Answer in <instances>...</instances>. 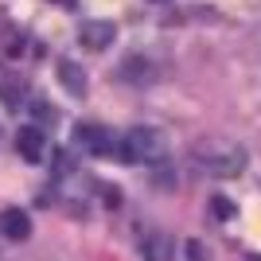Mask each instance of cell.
<instances>
[{
  "label": "cell",
  "instance_id": "obj_1",
  "mask_svg": "<svg viewBox=\"0 0 261 261\" xmlns=\"http://www.w3.org/2000/svg\"><path fill=\"white\" fill-rule=\"evenodd\" d=\"M246 148L230 137H203V141L191 144V164H195L203 175L211 179H234V175L246 172Z\"/></svg>",
  "mask_w": 261,
  "mask_h": 261
},
{
  "label": "cell",
  "instance_id": "obj_2",
  "mask_svg": "<svg viewBox=\"0 0 261 261\" xmlns=\"http://www.w3.org/2000/svg\"><path fill=\"white\" fill-rule=\"evenodd\" d=\"M117 156L125 164H164L168 160V141L152 125H137L117 141Z\"/></svg>",
  "mask_w": 261,
  "mask_h": 261
},
{
  "label": "cell",
  "instance_id": "obj_3",
  "mask_svg": "<svg viewBox=\"0 0 261 261\" xmlns=\"http://www.w3.org/2000/svg\"><path fill=\"white\" fill-rule=\"evenodd\" d=\"M74 137H78V144L86 148V152H94V156H117V141L109 137V129L106 125H78L74 129Z\"/></svg>",
  "mask_w": 261,
  "mask_h": 261
},
{
  "label": "cell",
  "instance_id": "obj_4",
  "mask_svg": "<svg viewBox=\"0 0 261 261\" xmlns=\"http://www.w3.org/2000/svg\"><path fill=\"white\" fill-rule=\"evenodd\" d=\"M121 82H133V86H148L160 78V66L152 59H144V55H129V59H121Z\"/></svg>",
  "mask_w": 261,
  "mask_h": 261
},
{
  "label": "cell",
  "instance_id": "obj_5",
  "mask_svg": "<svg viewBox=\"0 0 261 261\" xmlns=\"http://www.w3.org/2000/svg\"><path fill=\"white\" fill-rule=\"evenodd\" d=\"M16 152H20L23 160L39 164L47 156V133L39 129V125H23V129L16 133Z\"/></svg>",
  "mask_w": 261,
  "mask_h": 261
},
{
  "label": "cell",
  "instance_id": "obj_6",
  "mask_svg": "<svg viewBox=\"0 0 261 261\" xmlns=\"http://www.w3.org/2000/svg\"><path fill=\"white\" fill-rule=\"evenodd\" d=\"M113 23L109 20H86L82 28H78V39H82V47L86 51H106L109 43H113Z\"/></svg>",
  "mask_w": 261,
  "mask_h": 261
},
{
  "label": "cell",
  "instance_id": "obj_7",
  "mask_svg": "<svg viewBox=\"0 0 261 261\" xmlns=\"http://www.w3.org/2000/svg\"><path fill=\"white\" fill-rule=\"evenodd\" d=\"M0 234H4L8 242H23V238H32V218L23 215L20 207L0 211Z\"/></svg>",
  "mask_w": 261,
  "mask_h": 261
},
{
  "label": "cell",
  "instance_id": "obj_8",
  "mask_svg": "<svg viewBox=\"0 0 261 261\" xmlns=\"http://www.w3.org/2000/svg\"><path fill=\"white\" fill-rule=\"evenodd\" d=\"M144 261H172V238L164 234V230H156V234H148L141 246Z\"/></svg>",
  "mask_w": 261,
  "mask_h": 261
},
{
  "label": "cell",
  "instance_id": "obj_9",
  "mask_svg": "<svg viewBox=\"0 0 261 261\" xmlns=\"http://www.w3.org/2000/svg\"><path fill=\"white\" fill-rule=\"evenodd\" d=\"M59 82H63L74 98H86V74L78 63H59Z\"/></svg>",
  "mask_w": 261,
  "mask_h": 261
},
{
  "label": "cell",
  "instance_id": "obj_10",
  "mask_svg": "<svg viewBox=\"0 0 261 261\" xmlns=\"http://www.w3.org/2000/svg\"><path fill=\"white\" fill-rule=\"evenodd\" d=\"M0 101H4V106H12V109L23 106V82H20V78H8V82L0 86Z\"/></svg>",
  "mask_w": 261,
  "mask_h": 261
},
{
  "label": "cell",
  "instance_id": "obj_11",
  "mask_svg": "<svg viewBox=\"0 0 261 261\" xmlns=\"http://www.w3.org/2000/svg\"><path fill=\"white\" fill-rule=\"evenodd\" d=\"M187 261H207V246H203V242H187Z\"/></svg>",
  "mask_w": 261,
  "mask_h": 261
},
{
  "label": "cell",
  "instance_id": "obj_12",
  "mask_svg": "<svg viewBox=\"0 0 261 261\" xmlns=\"http://www.w3.org/2000/svg\"><path fill=\"white\" fill-rule=\"evenodd\" d=\"M211 211H215V218H230V215H234V203H230V199H215Z\"/></svg>",
  "mask_w": 261,
  "mask_h": 261
}]
</instances>
